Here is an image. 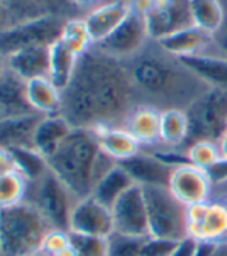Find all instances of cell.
Instances as JSON below:
<instances>
[{"label": "cell", "instance_id": "obj_1", "mask_svg": "<svg viewBox=\"0 0 227 256\" xmlns=\"http://www.w3.org/2000/svg\"><path fill=\"white\" fill-rule=\"evenodd\" d=\"M139 105L125 62L91 46L79 56L68 85L62 90L61 114L73 128L96 130L124 126Z\"/></svg>", "mask_w": 227, "mask_h": 256}, {"label": "cell", "instance_id": "obj_2", "mask_svg": "<svg viewBox=\"0 0 227 256\" xmlns=\"http://www.w3.org/2000/svg\"><path fill=\"white\" fill-rule=\"evenodd\" d=\"M141 105L165 110H185L207 86L178 58L165 52L155 40L128 60H124Z\"/></svg>", "mask_w": 227, "mask_h": 256}, {"label": "cell", "instance_id": "obj_3", "mask_svg": "<svg viewBox=\"0 0 227 256\" xmlns=\"http://www.w3.org/2000/svg\"><path fill=\"white\" fill-rule=\"evenodd\" d=\"M47 162L78 199L91 196L101 178L118 164L102 152L94 133L82 128H73Z\"/></svg>", "mask_w": 227, "mask_h": 256}, {"label": "cell", "instance_id": "obj_4", "mask_svg": "<svg viewBox=\"0 0 227 256\" xmlns=\"http://www.w3.org/2000/svg\"><path fill=\"white\" fill-rule=\"evenodd\" d=\"M50 226L44 216L24 200L0 210V254L37 256L41 254Z\"/></svg>", "mask_w": 227, "mask_h": 256}, {"label": "cell", "instance_id": "obj_5", "mask_svg": "<svg viewBox=\"0 0 227 256\" xmlns=\"http://www.w3.org/2000/svg\"><path fill=\"white\" fill-rule=\"evenodd\" d=\"M184 112L188 120V134L182 152L201 140L219 144L227 133V90L209 86Z\"/></svg>", "mask_w": 227, "mask_h": 256}, {"label": "cell", "instance_id": "obj_6", "mask_svg": "<svg viewBox=\"0 0 227 256\" xmlns=\"http://www.w3.org/2000/svg\"><path fill=\"white\" fill-rule=\"evenodd\" d=\"M25 200L44 216L51 230L70 232V218L79 199L51 170L28 182Z\"/></svg>", "mask_w": 227, "mask_h": 256}, {"label": "cell", "instance_id": "obj_7", "mask_svg": "<svg viewBox=\"0 0 227 256\" xmlns=\"http://www.w3.org/2000/svg\"><path fill=\"white\" fill-rule=\"evenodd\" d=\"M150 236L170 241L187 238L188 207L170 192L168 187H142Z\"/></svg>", "mask_w": 227, "mask_h": 256}, {"label": "cell", "instance_id": "obj_8", "mask_svg": "<svg viewBox=\"0 0 227 256\" xmlns=\"http://www.w3.org/2000/svg\"><path fill=\"white\" fill-rule=\"evenodd\" d=\"M67 19L58 16H47L27 20L0 31V54L4 58L25 48L53 45L61 40Z\"/></svg>", "mask_w": 227, "mask_h": 256}, {"label": "cell", "instance_id": "obj_9", "mask_svg": "<svg viewBox=\"0 0 227 256\" xmlns=\"http://www.w3.org/2000/svg\"><path fill=\"white\" fill-rule=\"evenodd\" d=\"M187 236L196 242H227V200L212 198L188 207Z\"/></svg>", "mask_w": 227, "mask_h": 256}, {"label": "cell", "instance_id": "obj_10", "mask_svg": "<svg viewBox=\"0 0 227 256\" xmlns=\"http://www.w3.org/2000/svg\"><path fill=\"white\" fill-rule=\"evenodd\" d=\"M150 42V36L147 31L145 19L131 10V12L127 16V19L108 34L105 39L94 44L93 48L107 54L119 60H128L133 56L145 48V45Z\"/></svg>", "mask_w": 227, "mask_h": 256}, {"label": "cell", "instance_id": "obj_11", "mask_svg": "<svg viewBox=\"0 0 227 256\" xmlns=\"http://www.w3.org/2000/svg\"><path fill=\"white\" fill-rule=\"evenodd\" d=\"M111 214L116 233L150 236L147 206L141 186H131L111 207Z\"/></svg>", "mask_w": 227, "mask_h": 256}, {"label": "cell", "instance_id": "obj_12", "mask_svg": "<svg viewBox=\"0 0 227 256\" xmlns=\"http://www.w3.org/2000/svg\"><path fill=\"white\" fill-rule=\"evenodd\" d=\"M150 40H161L185 28L195 26L190 11V0H164L145 16Z\"/></svg>", "mask_w": 227, "mask_h": 256}, {"label": "cell", "instance_id": "obj_13", "mask_svg": "<svg viewBox=\"0 0 227 256\" xmlns=\"http://www.w3.org/2000/svg\"><path fill=\"white\" fill-rule=\"evenodd\" d=\"M11 19V26L47 16L64 17L67 20L84 17L87 11L73 0H2Z\"/></svg>", "mask_w": 227, "mask_h": 256}, {"label": "cell", "instance_id": "obj_14", "mask_svg": "<svg viewBox=\"0 0 227 256\" xmlns=\"http://www.w3.org/2000/svg\"><path fill=\"white\" fill-rule=\"evenodd\" d=\"M70 232L108 238L115 232L111 208L101 204L93 196L79 199L70 218Z\"/></svg>", "mask_w": 227, "mask_h": 256}, {"label": "cell", "instance_id": "obj_15", "mask_svg": "<svg viewBox=\"0 0 227 256\" xmlns=\"http://www.w3.org/2000/svg\"><path fill=\"white\" fill-rule=\"evenodd\" d=\"M168 188L187 207L205 202L213 198V186L209 176L192 164H182L175 168Z\"/></svg>", "mask_w": 227, "mask_h": 256}, {"label": "cell", "instance_id": "obj_16", "mask_svg": "<svg viewBox=\"0 0 227 256\" xmlns=\"http://www.w3.org/2000/svg\"><path fill=\"white\" fill-rule=\"evenodd\" d=\"M119 166L141 187H168L176 168L145 150L119 162Z\"/></svg>", "mask_w": 227, "mask_h": 256}, {"label": "cell", "instance_id": "obj_17", "mask_svg": "<svg viewBox=\"0 0 227 256\" xmlns=\"http://www.w3.org/2000/svg\"><path fill=\"white\" fill-rule=\"evenodd\" d=\"M165 52L172 54L175 58H188L198 56V54H212L222 52L213 36L202 31L198 26H190L182 31H178L172 36L161 39L156 42Z\"/></svg>", "mask_w": 227, "mask_h": 256}, {"label": "cell", "instance_id": "obj_18", "mask_svg": "<svg viewBox=\"0 0 227 256\" xmlns=\"http://www.w3.org/2000/svg\"><path fill=\"white\" fill-rule=\"evenodd\" d=\"M131 12L130 0H107V2L90 10L84 20L91 36L93 45L105 39L115 31Z\"/></svg>", "mask_w": 227, "mask_h": 256}, {"label": "cell", "instance_id": "obj_19", "mask_svg": "<svg viewBox=\"0 0 227 256\" xmlns=\"http://www.w3.org/2000/svg\"><path fill=\"white\" fill-rule=\"evenodd\" d=\"M36 113L27 94V80L8 66L0 74V119Z\"/></svg>", "mask_w": 227, "mask_h": 256}, {"label": "cell", "instance_id": "obj_20", "mask_svg": "<svg viewBox=\"0 0 227 256\" xmlns=\"http://www.w3.org/2000/svg\"><path fill=\"white\" fill-rule=\"evenodd\" d=\"M161 110L139 105L128 116L124 128L141 144L142 150L158 148L161 147Z\"/></svg>", "mask_w": 227, "mask_h": 256}, {"label": "cell", "instance_id": "obj_21", "mask_svg": "<svg viewBox=\"0 0 227 256\" xmlns=\"http://www.w3.org/2000/svg\"><path fill=\"white\" fill-rule=\"evenodd\" d=\"M7 66L22 79L33 80L39 78H50L51 68V46L41 45L25 48L5 58Z\"/></svg>", "mask_w": 227, "mask_h": 256}, {"label": "cell", "instance_id": "obj_22", "mask_svg": "<svg viewBox=\"0 0 227 256\" xmlns=\"http://www.w3.org/2000/svg\"><path fill=\"white\" fill-rule=\"evenodd\" d=\"M44 116L33 113L0 119V147L8 150L34 148V133Z\"/></svg>", "mask_w": 227, "mask_h": 256}, {"label": "cell", "instance_id": "obj_23", "mask_svg": "<svg viewBox=\"0 0 227 256\" xmlns=\"http://www.w3.org/2000/svg\"><path fill=\"white\" fill-rule=\"evenodd\" d=\"M207 86L227 90V56L224 52L178 58Z\"/></svg>", "mask_w": 227, "mask_h": 256}, {"label": "cell", "instance_id": "obj_24", "mask_svg": "<svg viewBox=\"0 0 227 256\" xmlns=\"http://www.w3.org/2000/svg\"><path fill=\"white\" fill-rule=\"evenodd\" d=\"M91 132L96 136L102 152H105L118 164L133 158L142 150L141 144L124 126H99Z\"/></svg>", "mask_w": 227, "mask_h": 256}, {"label": "cell", "instance_id": "obj_25", "mask_svg": "<svg viewBox=\"0 0 227 256\" xmlns=\"http://www.w3.org/2000/svg\"><path fill=\"white\" fill-rule=\"evenodd\" d=\"M71 130L73 126L62 114L44 116L34 133V150L39 152L44 158L51 156Z\"/></svg>", "mask_w": 227, "mask_h": 256}, {"label": "cell", "instance_id": "obj_26", "mask_svg": "<svg viewBox=\"0 0 227 256\" xmlns=\"http://www.w3.org/2000/svg\"><path fill=\"white\" fill-rule=\"evenodd\" d=\"M27 94L30 105L41 116L61 114L62 91L56 86L50 78H39L27 82Z\"/></svg>", "mask_w": 227, "mask_h": 256}, {"label": "cell", "instance_id": "obj_27", "mask_svg": "<svg viewBox=\"0 0 227 256\" xmlns=\"http://www.w3.org/2000/svg\"><path fill=\"white\" fill-rule=\"evenodd\" d=\"M135 186L133 179L128 176V173L116 164L105 176L101 178V180L94 187L91 196L99 200L101 204H104L105 207L111 208L115 206L116 200L131 187Z\"/></svg>", "mask_w": 227, "mask_h": 256}, {"label": "cell", "instance_id": "obj_28", "mask_svg": "<svg viewBox=\"0 0 227 256\" xmlns=\"http://www.w3.org/2000/svg\"><path fill=\"white\" fill-rule=\"evenodd\" d=\"M188 134V120L184 110H165L161 116V147L182 152Z\"/></svg>", "mask_w": 227, "mask_h": 256}, {"label": "cell", "instance_id": "obj_29", "mask_svg": "<svg viewBox=\"0 0 227 256\" xmlns=\"http://www.w3.org/2000/svg\"><path fill=\"white\" fill-rule=\"evenodd\" d=\"M79 56L73 52L62 40H58L51 45V68L50 80L61 91L68 85Z\"/></svg>", "mask_w": 227, "mask_h": 256}, {"label": "cell", "instance_id": "obj_30", "mask_svg": "<svg viewBox=\"0 0 227 256\" xmlns=\"http://www.w3.org/2000/svg\"><path fill=\"white\" fill-rule=\"evenodd\" d=\"M190 11L195 26L215 36L224 22L221 0H190Z\"/></svg>", "mask_w": 227, "mask_h": 256}, {"label": "cell", "instance_id": "obj_31", "mask_svg": "<svg viewBox=\"0 0 227 256\" xmlns=\"http://www.w3.org/2000/svg\"><path fill=\"white\" fill-rule=\"evenodd\" d=\"M27 190L28 180L17 170L0 174V210L22 204L27 198Z\"/></svg>", "mask_w": 227, "mask_h": 256}, {"label": "cell", "instance_id": "obj_32", "mask_svg": "<svg viewBox=\"0 0 227 256\" xmlns=\"http://www.w3.org/2000/svg\"><path fill=\"white\" fill-rule=\"evenodd\" d=\"M10 152L13 153V158H14L16 170L19 173H22L28 182L39 179L50 170L47 158H44L34 148H19V150H10Z\"/></svg>", "mask_w": 227, "mask_h": 256}, {"label": "cell", "instance_id": "obj_33", "mask_svg": "<svg viewBox=\"0 0 227 256\" xmlns=\"http://www.w3.org/2000/svg\"><path fill=\"white\" fill-rule=\"evenodd\" d=\"M61 40L78 56H82L93 46L91 36L87 30L84 17H78V19H71L67 22Z\"/></svg>", "mask_w": 227, "mask_h": 256}, {"label": "cell", "instance_id": "obj_34", "mask_svg": "<svg viewBox=\"0 0 227 256\" xmlns=\"http://www.w3.org/2000/svg\"><path fill=\"white\" fill-rule=\"evenodd\" d=\"M148 236H130L113 232L108 236L110 256H142Z\"/></svg>", "mask_w": 227, "mask_h": 256}, {"label": "cell", "instance_id": "obj_35", "mask_svg": "<svg viewBox=\"0 0 227 256\" xmlns=\"http://www.w3.org/2000/svg\"><path fill=\"white\" fill-rule=\"evenodd\" d=\"M185 153H187L188 162L201 170H207L210 166H213L216 160L222 158L219 144L207 142V140L192 144L190 147L185 150Z\"/></svg>", "mask_w": 227, "mask_h": 256}, {"label": "cell", "instance_id": "obj_36", "mask_svg": "<svg viewBox=\"0 0 227 256\" xmlns=\"http://www.w3.org/2000/svg\"><path fill=\"white\" fill-rule=\"evenodd\" d=\"M70 236L71 246L78 253V256H110L108 238L81 234L73 232H70Z\"/></svg>", "mask_w": 227, "mask_h": 256}, {"label": "cell", "instance_id": "obj_37", "mask_svg": "<svg viewBox=\"0 0 227 256\" xmlns=\"http://www.w3.org/2000/svg\"><path fill=\"white\" fill-rule=\"evenodd\" d=\"M71 246V236L67 230H50L45 236V241L42 244L41 254L45 256H56L62 250Z\"/></svg>", "mask_w": 227, "mask_h": 256}, {"label": "cell", "instance_id": "obj_38", "mask_svg": "<svg viewBox=\"0 0 227 256\" xmlns=\"http://www.w3.org/2000/svg\"><path fill=\"white\" fill-rule=\"evenodd\" d=\"M178 242L179 241H170L155 236H148V240L144 246L142 256H170Z\"/></svg>", "mask_w": 227, "mask_h": 256}, {"label": "cell", "instance_id": "obj_39", "mask_svg": "<svg viewBox=\"0 0 227 256\" xmlns=\"http://www.w3.org/2000/svg\"><path fill=\"white\" fill-rule=\"evenodd\" d=\"M204 172H205L207 176H209L212 186H213V190L216 187L225 186L227 184V158L222 156L219 160H216L213 166H210Z\"/></svg>", "mask_w": 227, "mask_h": 256}, {"label": "cell", "instance_id": "obj_40", "mask_svg": "<svg viewBox=\"0 0 227 256\" xmlns=\"http://www.w3.org/2000/svg\"><path fill=\"white\" fill-rule=\"evenodd\" d=\"M222 8H224V22L219 31L213 36V39L218 45V48L227 56V0H221Z\"/></svg>", "mask_w": 227, "mask_h": 256}, {"label": "cell", "instance_id": "obj_41", "mask_svg": "<svg viewBox=\"0 0 227 256\" xmlns=\"http://www.w3.org/2000/svg\"><path fill=\"white\" fill-rule=\"evenodd\" d=\"M196 246H198V242L195 240H192V238L187 236L185 240H182L176 244L175 250L172 252L170 256H193Z\"/></svg>", "mask_w": 227, "mask_h": 256}, {"label": "cell", "instance_id": "obj_42", "mask_svg": "<svg viewBox=\"0 0 227 256\" xmlns=\"http://www.w3.org/2000/svg\"><path fill=\"white\" fill-rule=\"evenodd\" d=\"M16 170V164H14V158L13 153L8 148L0 147V174H5Z\"/></svg>", "mask_w": 227, "mask_h": 256}, {"label": "cell", "instance_id": "obj_43", "mask_svg": "<svg viewBox=\"0 0 227 256\" xmlns=\"http://www.w3.org/2000/svg\"><path fill=\"white\" fill-rule=\"evenodd\" d=\"M73 2L78 5L79 8H82L84 11H90V10H93V8H96L98 5H101V4H104V2H107V0H73Z\"/></svg>", "mask_w": 227, "mask_h": 256}, {"label": "cell", "instance_id": "obj_44", "mask_svg": "<svg viewBox=\"0 0 227 256\" xmlns=\"http://www.w3.org/2000/svg\"><path fill=\"white\" fill-rule=\"evenodd\" d=\"M11 26V19H10V14L4 5V2L0 0V31H4L7 28Z\"/></svg>", "mask_w": 227, "mask_h": 256}, {"label": "cell", "instance_id": "obj_45", "mask_svg": "<svg viewBox=\"0 0 227 256\" xmlns=\"http://www.w3.org/2000/svg\"><path fill=\"white\" fill-rule=\"evenodd\" d=\"M213 256H227V242H222L216 247Z\"/></svg>", "mask_w": 227, "mask_h": 256}, {"label": "cell", "instance_id": "obj_46", "mask_svg": "<svg viewBox=\"0 0 227 256\" xmlns=\"http://www.w3.org/2000/svg\"><path fill=\"white\" fill-rule=\"evenodd\" d=\"M219 148H221L222 156H224V158H227V133L224 134V138H222V139H221V142H219Z\"/></svg>", "mask_w": 227, "mask_h": 256}, {"label": "cell", "instance_id": "obj_47", "mask_svg": "<svg viewBox=\"0 0 227 256\" xmlns=\"http://www.w3.org/2000/svg\"><path fill=\"white\" fill-rule=\"evenodd\" d=\"M5 68H7V60H5V58L2 56V54H0V74L5 71Z\"/></svg>", "mask_w": 227, "mask_h": 256}, {"label": "cell", "instance_id": "obj_48", "mask_svg": "<svg viewBox=\"0 0 227 256\" xmlns=\"http://www.w3.org/2000/svg\"><path fill=\"white\" fill-rule=\"evenodd\" d=\"M37 256H45V254H37Z\"/></svg>", "mask_w": 227, "mask_h": 256}, {"label": "cell", "instance_id": "obj_49", "mask_svg": "<svg viewBox=\"0 0 227 256\" xmlns=\"http://www.w3.org/2000/svg\"><path fill=\"white\" fill-rule=\"evenodd\" d=\"M224 199H225V200H227V196H225V198H224Z\"/></svg>", "mask_w": 227, "mask_h": 256}, {"label": "cell", "instance_id": "obj_50", "mask_svg": "<svg viewBox=\"0 0 227 256\" xmlns=\"http://www.w3.org/2000/svg\"><path fill=\"white\" fill-rule=\"evenodd\" d=\"M0 256H2V254H0Z\"/></svg>", "mask_w": 227, "mask_h": 256}]
</instances>
